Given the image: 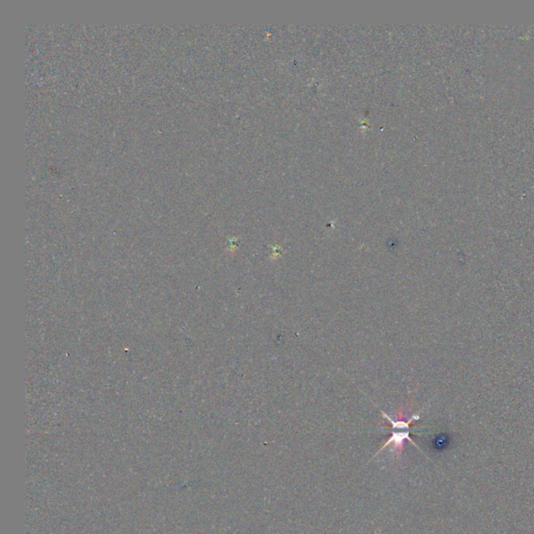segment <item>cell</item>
Segmentation results:
<instances>
[{"instance_id": "cell-1", "label": "cell", "mask_w": 534, "mask_h": 534, "mask_svg": "<svg viewBox=\"0 0 534 534\" xmlns=\"http://www.w3.org/2000/svg\"><path fill=\"white\" fill-rule=\"evenodd\" d=\"M384 417L392 425V435L387 440V443L381 448L375 456H378L380 453H382L386 448L390 447L391 452H393L396 455H400L403 451L404 442L409 440L411 444L416 446L414 442L410 438V424L416 420L420 419L419 415H412L409 420H405L403 417V414L400 413V417L397 420H392L390 416H388L386 413H383Z\"/></svg>"}]
</instances>
